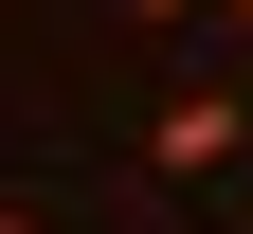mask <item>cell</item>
Segmentation results:
<instances>
[{
  "instance_id": "cell-1",
  "label": "cell",
  "mask_w": 253,
  "mask_h": 234,
  "mask_svg": "<svg viewBox=\"0 0 253 234\" xmlns=\"http://www.w3.org/2000/svg\"><path fill=\"white\" fill-rule=\"evenodd\" d=\"M235 144H253V90H217V72L145 108V180H217V162H235Z\"/></svg>"
},
{
  "instance_id": "cell-2",
  "label": "cell",
  "mask_w": 253,
  "mask_h": 234,
  "mask_svg": "<svg viewBox=\"0 0 253 234\" xmlns=\"http://www.w3.org/2000/svg\"><path fill=\"white\" fill-rule=\"evenodd\" d=\"M0 234H54V216H37V198H0Z\"/></svg>"
},
{
  "instance_id": "cell-3",
  "label": "cell",
  "mask_w": 253,
  "mask_h": 234,
  "mask_svg": "<svg viewBox=\"0 0 253 234\" xmlns=\"http://www.w3.org/2000/svg\"><path fill=\"white\" fill-rule=\"evenodd\" d=\"M126 18H199V0H126Z\"/></svg>"
},
{
  "instance_id": "cell-4",
  "label": "cell",
  "mask_w": 253,
  "mask_h": 234,
  "mask_svg": "<svg viewBox=\"0 0 253 234\" xmlns=\"http://www.w3.org/2000/svg\"><path fill=\"white\" fill-rule=\"evenodd\" d=\"M199 18H235V36H253V0H199Z\"/></svg>"
}]
</instances>
